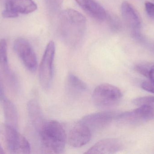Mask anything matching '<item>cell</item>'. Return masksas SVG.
I'll return each instance as SVG.
<instances>
[{"label": "cell", "mask_w": 154, "mask_h": 154, "mask_svg": "<svg viewBox=\"0 0 154 154\" xmlns=\"http://www.w3.org/2000/svg\"><path fill=\"white\" fill-rule=\"evenodd\" d=\"M87 21L79 12L69 9L60 13L59 17V30L63 42L75 47L79 44L84 37Z\"/></svg>", "instance_id": "cell-1"}, {"label": "cell", "mask_w": 154, "mask_h": 154, "mask_svg": "<svg viewBox=\"0 0 154 154\" xmlns=\"http://www.w3.org/2000/svg\"><path fill=\"white\" fill-rule=\"evenodd\" d=\"M38 133L46 152L64 153L67 137L66 131L60 123L55 120L46 121Z\"/></svg>", "instance_id": "cell-2"}, {"label": "cell", "mask_w": 154, "mask_h": 154, "mask_svg": "<svg viewBox=\"0 0 154 154\" xmlns=\"http://www.w3.org/2000/svg\"><path fill=\"white\" fill-rule=\"evenodd\" d=\"M122 93L117 87L109 84L99 85L92 95L93 104L101 109H107L116 105L122 97Z\"/></svg>", "instance_id": "cell-3"}, {"label": "cell", "mask_w": 154, "mask_h": 154, "mask_svg": "<svg viewBox=\"0 0 154 154\" xmlns=\"http://www.w3.org/2000/svg\"><path fill=\"white\" fill-rule=\"evenodd\" d=\"M3 144L5 149L11 154H29L31 147L26 138L16 128L4 125Z\"/></svg>", "instance_id": "cell-4"}, {"label": "cell", "mask_w": 154, "mask_h": 154, "mask_svg": "<svg viewBox=\"0 0 154 154\" xmlns=\"http://www.w3.org/2000/svg\"><path fill=\"white\" fill-rule=\"evenodd\" d=\"M55 44L50 42L45 49L39 70L40 83L42 88L48 90L51 86L54 74V61Z\"/></svg>", "instance_id": "cell-5"}, {"label": "cell", "mask_w": 154, "mask_h": 154, "mask_svg": "<svg viewBox=\"0 0 154 154\" xmlns=\"http://www.w3.org/2000/svg\"><path fill=\"white\" fill-rule=\"evenodd\" d=\"M14 49L25 68L31 72H35L38 67L37 57L29 41L23 38L16 39L14 43Z\"/></svg>", "instance_id": "cell-6"}, {"label": "cell", "mask_w": 154, "mask_h": 154, "mask_svg": "<svg viewBox=\"0 0 154 154\" xmlns=\"http://www.w3.org/2000/svg\"><path fill=\"white\" fill-rule=\"evenodd\" d=\"M37 9V5L32 0H6L2 15L5 18H16L19 14H28Z\"/></svg>", "instance_id": "cell-7"}, {"label": "cell", "mask_w": 154, "mask_h": 154, "mask_svg": "<svg viewBox=\"0 0 154 154\" xmlns=\"http://www.w3.org/2000/svg\"><path fill=\"white\" fill-rule=\"evenodd\" d=\"M140 106L132 111L118 114L116 119L132 124L154 120V107L146 105Z\"/></svg>", "instance_id": "cell-8"}, {"label": "cell", "mask_w": 154, "mask_h": 154, "mask_svg": "<svg viewBox=\"0 0 154 154\" xmlns=\"http://www.w3.org/2000/svg\"><path fill=\"white\" fill-rule=\"evenodd\" d=\"M118 114L111 111L93 113L83 117L79 122L88 127L92 132L105 128L116 118Z\"/></svg>", "instance_id": "cell-9"}, {"label": "cell", "mask_w": 154, "mask_h": 154, "mask_svg": "<svg viewBox=\"0 0 154 154\" xmlns=\"http://www.w3.org/2000/svg\"><path fill=\"white\" fill-rule=\"evenodd\" d=\"M91 136V132L88 127L79 121L69 132V143L73 147H82L89 142Z\"/></svg>", "instance_id": "cell-10"}, {"label": "cell", "mask_w": 154, "mask_h": 154, "mask_svg": "<svg viewBox=\"0 0 154 154\" xmlns=\"http://www.w3.org/2000/svg\"><path fill=\"white\" fill-rule=\"evenodd\" d=\"M122 148V143L119 139L106 138L96 143L85 154H114L120 151Z\"/></svg>", "instance_id": "cell-11"}, {"label": "cell", "mask_w": 154, "mask_h": 154, "mask_svg": "<svg viewBox=\"0 0 154 154\" xmlns=\"http://www.w3.org/2000/svg\"><path fill=\"white\" fill-rule=\"evenodd\" d=\"M90 17L102 22L107 19L108 14L103 7L95 0H75Z\"/></svg>", "instance_id": "cell-12"}, {"label": "cell", "mask_w": 154, "mask_h": 154, "mask_svg": "<svg viewBox=\"0 0 154 154\" xmlns=\"http://www.w3.org/2000/svg\"><path fill=\"white\" fill-rule=\"evenodd\" d=\"M122 17L126 24L132 30H138L141 26L140 16L134 6L128 2H124L121 6Z\"/></svg>", "instance_id": "cell-13"}, {"label": "cell", "mask_w": 154, "mask_h": 154, "mask_svg": "<svg viewBox=\"0 0 154 154\" xmlns=\"http://www.w3.org/2000/svg\"><path fill=\"white\" fill-rule=\"evenodd\" d=\"M28 110L32 125L38 133L46 122L38 103L34 99L30 100L28 104Z\"/></svg>", "instance_id": "cell-14"}, {"label": "cell", "mask_w": 154, "mask_h": 154, "mask_svg": "<svg viewBox=\"0 0 154 154\" xmlns=\"http://www.w3.org/2000/svg\"><path fill=\"white\" fill-rule=\"evenodd\" d=\"M5 124L17 128L18 116L17 109L13 103L7 99L2 101Z\"/></svg>", "instance_id": "cell-15"}, {"label": "cell", "mask_w": 154, "mask_h": 154, "mask_svg": "<svg viewBox=\"0 0 154 154\" xmlns=\"http://www.w3.org/2000/svg\"><path fill=\"white\" fill-rule=\"evenodd\" d=\"M67 85L70 91L75 93H82L87 90V85L84 81L75 75L69 74L67 78Z\"/></svg>", "instance_id": "cell-16"}, {"label": "cell", "mask_w": 154, "mask_h": 154, "mask_svg": "<svg viewBox=\"0 0 154 154\" xmlns=\"http://www.w3.org/2000/svg\"><path fill=\"white\" fill-rule=\"evenodd\" d=\"M7 45L6 40L2 39L0 41V66L4 73L13 79L12 74L10 70L8 57H7Z\"/></svg>", "instance_id": "cell-17"}, {"label": "cell", "mask_w": 154, "mask_h": 154, "mask_svg": "<svg viewBox=\"0 0 154 154\" xmlns=\"http://www.w3.org/2000/svg\"><path fill=\"white\" fill-rule=\"evenodd\" d=\"M135 69L139 74L149 80L154 79V63H143L137 64Z\"/></svg>", "instance_id": "cell-18"}, {"label": "cell", "mask_w": 154, "mask_h": 154, "mask_svg": "<svg viewBox=\"0 0 154 154\" xmlns=\"http://www.w3.org/2000/svg\"><path fill=\"white\" fill-rule=\"evenodd\" d=\"M133 103L137 106L146 105L154 106V96H144L133 99Z\"/></svg>", "instance_id": "cell-19"}, {"label": "cell", "mask_w": 154, "mask_h": 154, "mask_svg": "<svg viewBox=\"0 0 154 154\" xmlns=\"http://www.w3.org/2000/svg\"><path fill=\"white\" fill-rule=\"evenodd\" d=\"M108 20L109 26L113 30L116 31L120 28V22L116 16L108 14L107 19Z\"/></svg>", "instance_id": "cell-20"}, {"label": "cell", "mask_w": 154, "mask_h": 154, "mask_svg": "<svg viewBox=\"0 0 154 154\" xmlns=\"http://www.w3.org/2000/svg\"><path fill=\"white\" fill-rule=\"evenodd\" d=\"M143 89L154 94V79L144 81L142 84Z\"/></svg>", "instance_id": "cell-21"}, {"label": "cell", "mask_w": 154, "mask_h": 154, "mask_svg": "<svg viewBox=\"0 0 154 154\" xmlns=\"http://www.w3.org/2000/svg\"><path fill=\"white\" fill-rule=\"evenodd\" d=\"M146 11L150 18L154 19V4L151 2H146L145 4Z\"/></svg>", "instance_id": "cell-22"}, {"label": "cell", "mask_w": 154, "mask_h": 154, "mask_svg": "<svg viewBox=\"0 0 154 154\" xmlns=\"http://www.w3.org/2000/svg\"><path fill=\"white\" fill-rule=\"evenodd\" d=\"M3 128L4 126H0V141H2L3 144ZM6 153L4 148L3 147L2 143L0 142V154Z\"/></svg>", "instance_id": "cell-23"}, {"label": "cell", "mask_w": 154, "mask_h": 154, "mask_svg": "<svg viewBox=\"0 0 154 154\" xmlns=\"http://www.w3.org/2000/svg\"><path fill=\"white\" fill-rule=\"evenodd\" d=\"M61 0H47L48 5L53 9H57L60 5Z\"/></svg>", "instance_id": "cell-24"}, {"label": "cell", "mask_w": 154, "mask_h": 154, "mask_svg": "<svg viewBox=\"0 0 154 154\" xmlns=\"http://www.w3.org/2000/svg\"><path fill=\"white\" fill-rule=\"evenodd\" d=\"M5 99H6V98L5 97V94L4 88L3 84L0 76V100L3 101Z\"/></svg>", "instance_id": "cell-25"}, {"label": "cell", "mask_w": 154, "mask_h": 154, "mask_svg": "<svg viewBox=\"0 0 154 154\" xmlns=\"http://www.w3.org/2000/svg\"><path fill=\"white\" fill-rule=\"evenodd\" d=\"M6 0H5V2H6Z\"/></svg>", "instance_id": "cell-26"}]
</instances>
